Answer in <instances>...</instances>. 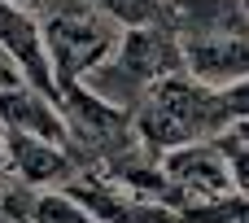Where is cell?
I'll return each instance as SVG.
<instances>
[{
	"instance_id": "cell-1",
	"label": "cell",
	"mask_w": 249,
	"mask_h": 223,
	"mask_svg": "<svg viewBox=\"0 0 249 223\" xmlns=\"http://www.w3.org/2000/svg\"><path fill=\"white\" fill-rule=\"evenodd\" d=\"M131 123H136L140 145L153 149V153H171V149L197 145V140H219L228 127H236L223 96H219V88L201 83L188 70L158 79L144 92Z\"/></svg>"
},
{
	"instance_id": "cell-2",
	"label": "cell",
	"mask_w": 249,
	"mask_h": 223,
	"mask_svg": "<svg viewBox=\"0 0 249 223\" xmlns=\"http://www.w3.org/2000/svg\"><path fill=\"white\" fill-rule=\"evenodd\" d=\"M35 18H39V35H44L57 92L79 83L105 57H114L123 39V22H114L96 0H44Z\"/></svg>"
},
{
	"instance_id": "cell-3",
	"label": "cell",
	"mask_w": 249,
	"mask_h": 223,
	"mask_svg": "<svg viewBox=\"0 0 249 223\" xmlns=\"http://www.w3.org/2000/svg\"><path fill=\"white\" fill-rule=\"evenodd\" d=\"M61 114H66V149L74 153V162L83 171H101L105 162H114L118 153H127L140 140L131 114L105 105L83 83L61 88Z\"/></svg>"
},
{
	"instance_id": "cell-4",
	"label": "cell",
	"mask_w": 249,
	"mask_h": 223,
	"mask_svg": "<svg viewBox=\"0 0 249 223\" xmlns=\"http://www.w3.org/2000/svg\"><path fill=\"white\" fill-rule=\"evenodd\" d=\"M162 167L175 184V219L197 206V202H214L236 193L232 188V171H228V153L219 140H197V145H179L171 153H162Z\"/></svg>"
},
{
	"instance_id": "cell-5",
	"label": "cell",
	"mask_w": 249,
	"mask_h": 223,
	"mask_svg": "<svg viewBox=\"0 0 249 223\" xmlns=\"http://www.w3.org/2000/svg\"><path fill=\"white\" fill-rule=\"evenodd\" d=\"M4 167L9 180L22 188H70L83 167L74 162V153L61 140H39V136H22V131H4Z\"/></svg>"
},
{
	"instance_id": "cell-6",
	"label": "cell",
	"mask_w": 249,
	"mask_h": 223,
	"mask_svg": "<svg viewBox=\"0 0 249 223\" xmlns=\"http://www.w3.org/2000/svg\"><path fill=\"white\" fill-rule=\"evenodd\" d=\"M114 61L144 88H153L166 74L188 70L184 66V44L175 35L171 22H153V26H123V39L114 48Z\"/></svg>"
},
{
	"instance_id": "cell-7",
	"label": "cell",
	"mask_w": 249,
	"mask_h": 223,
	"mask_svg": "<svg viewBox=\"0 0 249 223\" xmlns=\"http://www.w3.org/2000/svg\"><path fill=\"white\" fill-rule=\"evenodd\" d=\"M0 131H22V136H39V140H61L66 145L61 96H48L35 83L0 92Z\"/></svg>"
},
{
	"instance_id": "cell-8",
	"label": "cell",
	"mask_w": 249,
	"mask_h": 223,
	"mask_svg": "<svg viewBox=\"0 0 249 223\" xmlns=\"http://www.w3.org/2000/svg\"><path fill=\"white\" fill-rule=\"evenodd\" d=\"M219 145H223V153H228L232 188H236L241 197H249V127H245V123L228 127V131L219 136Z\"/></svg>"
},
{
	"instance_id": "cell-9",
	"label": "cell",
	"mask_w": 249,
	"mask_h": 223,
	"mask_svg": "<svg viewBox=\"0 0 249 223\" xmlns=\"http://www.w3.org/2000/svg\"><path fill=\"white\" fill-rule=\"evenodd\" d=\"M219 96H223L232 123H249V74H245V79H236V83H223Z\"/></svg>"
},
{
	"instance_id": "cell-10",
	"label": "cell",
	"mask_w": 249,
	"mask_h": 223,
	"mask_svg": "<svg viewBox=\"0 0 249 223\" xmlns=\"http://www.w3.org/2000/svg\"><path fill=\"white\" fill-rule=\"evenodd\" d=\"M22 83H31L26 79V70L18 66V57L0 44V92H9V88H22Z\"/></svg>"
},
{
	"instance_id": "cell-11",
	"label": "cell",
	"mask_w": 249,
	"mask_h": 223,
	"mask_svg": "<svg viewBox=\"0 0 249 223\" xmlns=\"http://www.w3.org/2000/svg\"><path fill=\"white\" fill-rule=\"evenodd\" d=\"M9 180V167H4V131H0V184Z\"/></svg>"
},
{
	"instance_id": "cell-12",
	"label": "cell",
	"mask_w": 249,
	"mask_h": 223,
	"mask_svg": "<svg viewBox=\"0 0 249 223\" xmlns=\"http://www.w3.org/2000/svg\"><path fill=\"white\" fill-rule=\"evenodd\" d=\"M13 4H18V9H31V13H39V4H44V0H13Z\"/></svg>"
},
{
	"instance_id": "cell-13",
	"label": "cell",
	"mask_w": 249,
	"mask_h": 223,
	"mask_svg": "<svg viewBox=\"0 0 249 223\" xmlns=\"http://www.w3.org/2000/svg\"><path fill=\"white\" fill-rule=\"evenodd\" d=\"M0 223H18V219H13V215H9V210H4V206H0Z\"/></svg>"
},
{
	"instance_id": "cell-14",
	"label": "cell",
	"mask_w": 249,
	"mask_h": 223,
	"mask_svg": "<svg viewBox=\"0 0 249 223\" xmlns=\"http://www.w3.org/2000/svg\"><path fill=\"white\" fill-rule=\"evenodd\" d=\"M171 223H197V219H171Z\"/></svg>"
},
{
	"instance_id": "cell-15",
	"label": "cell",
	"mask_w": 249,
	"mask_h": 223,
	"mask_svg": "<svg viewBox=\"0 0 249 223\" xmlns=\"http://www.w3.org/2000/svg\"><path fill=\"white\" fill-rule=\"evenodd\" d=\"M245 127H249V123H245Z\"/></svg>"
}]
</instances>
